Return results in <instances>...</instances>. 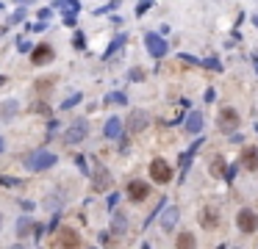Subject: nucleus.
<instances>
[{
	"label": "nucleus",
	"instance_id": "obj_1",
	"mask_svg": "<svg viewBox=\"0 0 258 249\" xmlns=\"http://www.w3.org/2000/svg\"><path fill=\"white\" fill-rule=\"evenodd\" d=\"M56 155H53V152H48V150H34L28 155V158H25V166H28V169H34V172H42V169H50V166H56Z\"/></svg>",
	"mask_w": 258,
	"mask_h": 249
},
{
	"label": "nucleus",
	"instance_id": "obj_2",
	"mask_svg": "<svg viewBox=\"0 0 258 249\" xmlns=\"http://www.w3.org/2000/svg\"><path fill=\"white\" fill-rule=\"evenodd\" d=\"M86 133H89V124H86V119H78V122H72L70 127H67V133H64V141L67 144H78V141H84Z\"/></svg>",
	"mask_w": 258,
	"mask_h": 249
},
{
	"label": "nucleus",
	"instance_id": "obj_3",
	"mask_svg": "<svg viewBox=\"0 0 258 249\" xmlns=\"http://www.w3.org/2000/svg\"><path fill=\"white\" fill-rule=\"evenodd\" d=\"M150 177H153L155 183H169V180H172V169H169V164L164 158H155L153 164H150Z\"/></svg>",
	"mask_w": 258,
	"mask_h": 249
},
{
	"label": "nucleus",
	"instance_id": "obj_4",
	"mask_svg": "<svg viewBox=\"0 0 258 249\" xmlns=\"http://www.w3.org/2000/svg\"><path fill=\"white\" fill-rule=\"evenodd\" d=\"M236 224H239V230L242 233H256V227H258V216L253 213L250 208H242L236 213Z\"/></svg>",
	"mask_w": 258,
	"mask_h": 249
},
{
	"label": "nucleus",
	"instance_id": "obj_5",
	"mask_svg": "<svg viewBox=\"0 0 258 249\" xmlns=\"http://www.w3.org/2000/svg\"><path fill=\"white\" fill-rule=\"evenodd\" d=\"M145 44H147V50H150L153 58H164V55H167V42L161 39L158 34H145Z\"/></svg>",
	"mask_w": 258,
	"mask_h": 249
},
{
	"label": "nucleus",
	"instance_id": "obj_6",
	"mask_svg": "<svg viewBox=\"0 0 258 249\" xmlns=\"http://www.w3.org/2000/svg\"><path fill=\"white\" fill-rule=\"evenodd\" d=\"M158 213H161V230H167V233H169V230H175V224H178V219H181V210H178L175 205L172 208L164 205Z\"/></svg>",
	"mask_w": 258,
	"mask_h": 249
},
{
	"label": "nucleus",
	"instance_id": "obj_7",
	"mask_svg": "<svg viewBox=\"0 0 258 249\" xmlns=\"http://www.w3.org/2000/svg\"><path fill=\"white\" fill-rule=\"evenodd\" d=\"M236 124H239V114L233 108H222V111H219V130L230 133V130H236Z\"/></svg>",
	"mask_w": 258,
	"mask_h": 249
},
{
	"label": "nucleus",
	"instance_id": "obj_8",
	"mask_svg": "<svg viewBox=\"0 0 258 249\" xmlns=\"http://www.w3.org/2000/svg\"><path fill=\"white\" fill-rule=\"evenodd\" d=\"M31 61H34L36 67L53 61V47H50V44H36V47L31 50Z\"/></svg>",
	"mask_w": 258,
	"mask_h": 249
},
{
	"label": "nucleus",
	"instance_id": "obj_9",
	"mask_svg": "<svg viewBox=\"0 0 258 249\" xmlns=\"http://www.w3.org/2000/svg\"><path fill=\"white\" fill-rule=\"evenodd\" d=\"M147 122H150V117H147V111H133L131 117H128V130L131 133H139L147 127Z\"/></svg>",
	"mask_w": 258,
	"mask_h": 249
},
{
	"label": "nucleus",
	"instance_id": "obj_10",
	"mask_svg": "<svg viewBox=\"0 0 258 249\" xmlns=\"http://www.w3.org/2000/svg\"><path fill=\"white\" fill-rule=\"evenodd\" d=\"M147 194H150V186H147L145 180H133L131 186H128V197H131V200H136V202L147 200Z\"/></svg>",
	"mask_w": 258,
	"mask_h": 249
},
{
	"label": "nucleus",
	"instance_id": "obj_11",
	"mask_svg": "<svg viewBox=\"0 0 258 249\" xmlns=\"http://www.w3.org/2000/svg\"><path fill=\"white\" fill-rule=\"evenodd\" d=\"M200 147H203V138H197L195 144H192V147H189V150H186V152H183V155H181V180L186 177L189 166H192V158H195V152L200 150Z\"/></svg>",
	"mask_w": 258,
	"mask_h": 249
},
{
	"label": "nucleus",
	"instance_id": "obj_12",
	"mask_svg": "<svg viewBox=\"0 0 258 249\" xmlns=\"http://www.w3.org/2000/svg\"><path fill=\"white\" fill-rule=\"evenodd\" d=\"M242 166L250 169V172H256L258 169V147H244L242 150Z\"/></svg>",
	"mask_w": 258,
	"mask_h": 249
},
{
	"label": "nucleus",
	"instance_id": "obj_13",
	"mask_svg": "<svg viewBox=\"0 0 258 249\" xmlns=\"http://www.w3.org/2000/svg\"><path fill=\"white\" fill-rule=\"evenodd\" d=\"M183 127H186V133L197 136V133L203 130V114H200V111H192V114L186 117V122H183Z\"/></svg>",
	"mask_w": 258,
	"mask_h": 249
},
{
	"label": "nucleus",
	"instance_id": "obj_14",
	"mask_svg": "<svg viewBox=\"0 0 258 249\" xmlns=\"http://www.w3.org/2000/svg\"><path fill=\"white\" fill-rule=\"evenodd\" d=\"M122 119H117V117H111L108 122H105V127H103V133H105V138H119L122 136Z\"/></svg>",
	"mask_w": 258,
	"mask_h": 249
},
{
	"label": "nucleus",
	"instance_id": "obj_15",
	"mask_svg": "<svg viewBox=\"0 0 258 249\" xmlns=\"http://www.w3.org/2000/svg\"><path fill=\"white\" fill-rule=\"evenodd\" d=\"M17 111H20V103L17 100H6V103L0 105V119H14Z\"/></svg>",
	"mask_w": 258,
	"mask_h": 249
},
{
	"label": "nucleus",
	"instance_id": "obj_16",
	"mask_svg": "<svg viewBox=\"0 0 258 249\" xmlns=\"http://www.w3.org/2000/svg\"><path fill=\"white\" fill-rule=\"evenodd\" d=\"M58 235H61V238H58V247H78V244H81L75 230H61Z\"/></svg>",
	"mask_w": 258,
	"mask_h": 249
},
{
	"label": "nucleus",
	"instance_id": "obj_17",
	"mask_svg": "<svg viewBox=\"0 0 258 249\" xmlns=\"http://www.w3.org/2000/svg\"><path fill=\"white\" fill-rule=\"evenodd\" d=\"M200 224H203V227H208V230H214L216 224H219V216H216V210L206 208V210L200 213Z\"/></svg>",
	"mask_w": 258,
	"mask_h": 249
},
{
	"label": "nucleus",
	"instance_id": "obj_18",
	"mask_svg": "<svg viewBox=\"0 0 258 249\" xmlns=\"http://www.w3.org/2000/svg\"><path fill=\"white\" fill-rule=\"evenodd\" d=\"M31 227H34L31 216H20V221H17V235H20V238H28Z\"/></svg>",
	"mask_w": 258,
	"mask_h": 249
},
{
	"label": "nucleus",
	"instance_id": "obj_19",
	"mask_svg": "<svg viewBox=\"0 0 258 249\" xmlns=\"http://www.w3.org/2000/svg\"><path fill=\"white\" fill-rule=\"evenodd\" d=\"M105 105H128V94L125 91H111V94H105Z\"/></svg>",
	"mask_w": 258,
	"mask_h": 249
},
{
	"label": "nucleus",
	"instance_id": "obj_20",
	"mask_svg": "<svg viewBox=\"0 0 258 249\" xmlns=\"http://www.w3.org/2000/svg\"><path fill=\"white\" fill-rule=\"evenodd\" d=\"M53 8H67V11L78 14V11H81V0H56Z\"/></svg>",
	"mask_w": 258,
	"mask_h": 249
},
{
	"label": "nucleus",
	"instance_id": "obj_21",
	"mask_svg": "<svg viewBox=\"0 0 258 249\" xmlns=\"http://www.w3.org/2000/svg\"><path fill=\"white\" fill-rule=\"evenodd\" d=\"M122 44H125V36L119 34V36H117V39H114V42H111V44H108V50H105V53H103V61H108V58H111V55H114V53H117V50H119V47H122Z\"/></svg>",
	"mask_w": 258,
	"mask_h": 249
},
{
	"label": "nucleus",
	"instance_id": "obj_22",
	"mask_svg": "<svg viewBox=\"0 0 258 249\" xmlns=\"http://www.w3.org/2000/svg\"><path fill=\"white\" fill-rule=\"evenodd\" d=\"M111 227H114V235H125V230H128L125 216H122V213H117V216H114V221H111Z\"/></svg>",
	"mask_w": 258,
	"mask_h": 249
},
{
	"label": "nucleus",
	"instance_id": "obj_23",
	"mask_svg": "<svg viewBox=\"0 0 258 249\" xmlns=\"http://www.w3.org/2000/svg\"><path fill=\"white\" fill-rule=\"evenodd\" d=\"M81 100H84V94H81V91H72V94H70V97H67V100L61 103V111H70V108H75V105L81 103Z\"/></svg>",
	"mask_w": 258,
	"mask_h": 249
},
{
	"label": "nucleus",
	"instance_id": "obj_24",
	"mask_svg": "<svg viewBox=\"0 0 258 249\" xmlns=\"http://www.w3.org/2000/svg\"><path fill=\"white\" fill-rule=\"evenodd\" d=\"M175 244H178V247H186V249H192V247H195V238H192V233H183V235H178V241H175Z\"/></svg>",
	"mask_w": 258,
	"mask_h": 249
},
{
	"label": "nucleus",
	"instance_id": "obj_25",
	"mask_svg": "<svg viewBox=\"0 0 258 249\" xmlns=\"http://www.w3.org/2000/svg\"><path fill=\"white\" fill-rule=\"evenodd\" d=\"M128 78H131L133 83H142V81H145V69H139V67H133L131 72H128Z\"/></svg>",
	"mask_w": 258,
	"mask_h": 249
},
{
	"label": "nucleus",
	"instance_id": "obj_26",
	"mask_svg": "<svg viewBox=\"0 0 258 249\" xmlns=\"http://www.w3.org/2000/svg\"><path fill=\"white\" fill-rule=\"evenodd\" d=\"M25 14H28V11H25V8H20V11H14V14H11V17H8V22H6V25H17V22H22V20H25Z\"/></svg>",
	"mask_w": 258,
	"mask_h": 249
},
{
	"label": "nucleus",
	"instance_id": "obj_27",
	"mask_svg": "<svg viewBox=\"0 0 258 249\" xmlns=\"http://www.w3.org/2000/svg\"><path fill=\"white\" fill-rule=\"evenodd\" d=\"M150 8H153V0H139V3H136V14H145V11H150Z\"/></svg>",
	"mask_w": 258,
	"mask_h": 249
},
{
	"label": "nucleus",
	"instance_id": "obj_28",
	"mask_svg": "<svg viewBox=\"0 0 258 249\" xmlns=\"http://www.w3.org/2000/svg\"><path fill=\"white\" fill-rule=\"evenodd\" d=\"M200 64H206V67H208V69H214V72H222V64L216 61L214 55H211V58H206V61H200Z\"/></svg>",
	"mask_w": 258,
	"mask_h": 249
},
{
	"label": "nucleus",
	"instance_id": "obj_29",
	"mask_svg": "<svg viewBox=\"0 0 258 249\" xmlns=\"http://www.w3.org/2000/svg\"><path fill=\"white\" fill-rule=\"evenodd\" d=\"M236 169H239V166H228V169H225V172H222V177H225V180H228V183H230V180L236 177Z\"/></svg>",
	"mask_w": 258,
	"mask_h": 249
},
{
	"label": "nucleus",
	"instance_id": "obj_30",
	"mask_svg": "<svg viewBox=\"0 0 258 249\" xmlns=\"http://www.w3.org/2000/svg\"><path fill=\"white\" fill-rule=\"evenodd\" d=\"M75 22H78V17H75V14H72V11H67V14H64V25H75Z\"/></svg>",
	"mask_w": 258,
	"mask_h": 249
},
{
	"label": "nucleus",
	"instance_id": "obj_31",
	"mask_svg": "<svg viewBox=\"0 0 258 249\" xmlns=\"http://www.w3.org/2000/svg\"><path fill=\"white\" fill-rule=\"evenodd\" d=\"M75 47H78V50H84V47H86V39H84V34H81V31L75 34Z\"/></svg>",
	"mask_w": 258,
	"mask_h": 249
},
{
	"label": "nucleus",
	"instance_id": "obj_32",
	"mask_svg": "<svg viewBox=\"0 0 258 249\" xmlns=\"http://www.w3.org/2000/svg\"><path fill=\"white\" fill-rule=\"evenodd\" d=\"M117 202H119V194L117 191L108 194V210H114V208H117Z\"/></svg>",
	"mask_w": 258,
	"mask_h": 249
},
{
	"label": "nucleus",
	"instance_id": "obj_33",
	"mask_svg": "<svg viewBox=\"0 0 258 249\" xmlns=\"http://www.w3.org/2000/svg\"><path fill=\"white\" fill-rule=\"evenodd\" d=\"M114 6H117V3H108V6H100V8H95V17H100V14H108Z\"/></svg>",
	"mask_w": 258,
	"mask_h": 249
},
{
	"label": "nucleus",
	"instance_id": "obj_34",
	"mask_svg": "<svg viewBox=\"0 0 258 249\" xmlns=\"http://www.w3.org/2000/svg\"><path fill=\"white\" fill-rule=\"evenodd\" d=\"M0 186H20V180H14V177H0Z\"/></svg>",
	"mask_w": 258,
	"mask_h": 249
},
{
	"label": "nucleus",
	"instance_id": "obj_35",
	"mask_svg": "<svg viewBox=\"0 0 258 249\" xmlns=\"http://www.w3.org/2000/svg\"><path fill=\"white\" fill-rule=\"evenodd\" d=\"M181 58H183L186 64H195V67L200 64V58H195V55H189V53H181Z\"/></svg>",
	"mask_w": 258,
	"mask_h": 249
},
{
	"label": "nucleus",
	"instance_id": "obj_36",
	"mask_svg": "<svg viewBox=\"0 0 258 249\" xmlns=\"http://www.w3.org/2000/svg\"><path fill=\"white\" fill-rule=\"evenodd\" d=\"M214 174H222V158H214V169H211Z\"/></svg>",
	"mask_w": 258,
	"mask_h": 249
},
{
	"label": "nucleus",
	"instance_id": "obj_37",
	"mask_svg": "<svg viewBox=\"0 0 258 249\" xmlns=\"http://www.w3.org/2000/svg\"><path fill=\"white\" fill-rule=\"evenodd\" d=\"M28 47H31V44H28L25 39H20V42H17V50H20V53H28Z\"/></svg>",
	"mask_w": 258,
	"mask_h": 249
},
{
	"label": "nucleus",
	"instance_id": "obj_38",
	"mask_svg": "<svg viewBox=\"0 0 258 249\" xmlns=\"http://www.w3.org/2000/svg\"><path fill=\"white\" fill-rule=\"evenodd\" d=\"M56 130H58V122H56V119H50V124H48V136H53Z\"/></svg>",
	"mask_w": 258,
	"mask_h": 249
},
{
	"label": "nucleus",
	"instance_id": "obj_39",
	"mask_svg": "<svg viewBox=\"0 0 258 249\" xmlns=\"http://www.w3.org/2000/svg\"><path fill=\"white\" fill-rule=\"evenodd\" d=\"M78 169H81V172H84V174H89V169H86V161L81 158V155H78Z\"/></svg>",
	"mask_w": 258,
	"mask_h": 249
},
{
	"label": "nucleus",
	"instance_id": "obj_40",
	"mask_svg": "<svg viewBox=\"0 0 258 249\" xmlns=\"http://www.w3.org/2000/svg\"><path fill=\"white\" fill-rule=\"evenodd\" d=\"M50 14H53V8H42V11H39V17H42V20H50Z\"/></svg>",
	"mask_w": 258,
	"mask_h": 249
},
{
	"label": "nucleus",
	"instance_id": "obj_41",
	"mask_svg": "<svg viewBox=\"0 0 258 249\" xmlns=\"http://www.w3.org/2000/svg\"><path fill=\"white\" fill-rule=\"evenodd\" d=\"M111 241V233H100V244H108Z\"/></svg>",
	"mask_w": 258,
	"mask_h": 249
},
{
	"label": "nucleus",
	"instance_id": "obj_42",
	"mask_svg": "<svg viewBox=\"0 0 258 249\" xmlns=\"http://www.w3.org/2000/svg\"><path fill=\"white\" fill-rule=\"evenodd\" d=\"M14 3H20V6H25V3H28V6H31V3H34V0H14Z\"/></svg>",
	"mask_w": 258,
	"mask_h": 249
},
{
	"label": "nucleus",
	"instance_id": "obj_43",
	"mask_svg": "<svg viewBox=\"0 0 258 249\" xmlns=\"http://www.w3.org/2000/svg\"><path fill=\"white\" fill-rule=\"evenodd\" d=\"M250 20H253V25H256V28H258V14H253Z\"/></svg>",
	"mask_w": 258,
	"mask_h": 249
},
{
	"label": "nucleus",
	"instance_id": "obj_44",
	"mask_svg": "<svg viewBox=\"0 0 258 249\" xmlns=\"http://www.w3.org/2000/svg\"><path fill=\"white\" fill-rule=\"evenodd\" d=\"M0 152H3V138H0Z\"/></svg>",
	"mask_w": 258,
	"mask_h": 249
},
{
	"label": "nucleus",
	"instance_id": "obj_45",
	"mask_svg": "<svg viewBox=\"0 0 258 249\" xmlns=\"http://www.w3.org/2000/svg\"><path fill=\"white\" fill-rule=\"evenodd\" d=\"M256 72H258V58H256Z\"/></svg>",
	"mask_w": 258,
	"mask_h": 249
},
{
	"label": "nucleus",
	"instance_id": "obj_46",
	"mask_svg": "<svg viewBox=\"0 0 258 249\" xmlns=\"http://www.w3.org/2000/svg\"><path fill=\"white\" fill-rule=\"evenodd\" d=\"M0 8H3V3H0Z\"/></svg>",
	"mask_w": 258,
	"mask_h": 249
}]
</instances>
